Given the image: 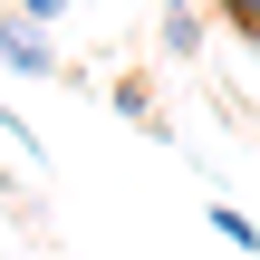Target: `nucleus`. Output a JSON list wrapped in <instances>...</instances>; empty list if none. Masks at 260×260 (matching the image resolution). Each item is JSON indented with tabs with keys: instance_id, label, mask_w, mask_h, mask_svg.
<instances>
[{
	"instance_id": "7ed1b4c3",
	"label": "nucleus",
	"mask_w": 260,
	"mask_h": 260,
	"mask_svg": "<svg viewBox=\"0 0 260 260\" xmlns=\"http://www.w3.org/2000/svg\"><path fill=\"white\" fill-rule=\"evenodd\" d=\"M203 222H212V232H222V241H232V251H260V222H251V212H232V203H212V212H203Z\"/></svg>"
},
{
	"instance_id": "39448f33",
	"label": "nucleus",
	"mask_w": 260,
	"mask_h": 260,
	"mask_svg": "<svg viewBox=\"0 0 260 260\" xmlns=\"http://www.w3.org/2000/svg\"><path fill=\"white\" fill-rule=\"evenodd\" d=\"M10 19H39L48 29V19H68V0H10Z\"/></svg>"
},
{
	"instance_id": "423d86ee",
	"label": "nucleus",
	"mask_w": 260,
	"mask_h": 260,
	"mask_svg": "<svg viewBox=\"0 0 260 260\" xmlns=\"http://www.w3.org/2000/svg\"><path fill=\"white\" fill-rule=\"evenodd\" d=\"M154 10H183V0H154Z\"/></svg>"
},
{
	"instance_id": "f257e3e1",
	"label": "nucleus",
	"mask_w": 260,
	"mask_h": 260,
	"mask_svg": "<svg viewBox=\"0 0 260 260\" xmlns=\"http://www.w3.org/2000/svg\"><path fill=\"white\" fill-rule=\"evenodd\" d=\"M0 68H19V77H58L48 29H39V19H0Z\"/></svg>"
},
{
	"instance_id": "f03ea898",
	"label": "nucleus",
	"mask_w": 260,
	"mask_h": 260,
	"mask_svg": "<svg viewBox=\"0 0 260 260\" xmlns=\"http://www.w3.org/2000/svg\"><path fill=\"white\" fill-rule=\"evenodd\" d=\"M203 48V19H193V0L183 10H164V58H193Z\"/></svg>"
},
{
	"instance_id": "20e7f679",
	"label": "nucleus",
	"mask_w": 260,
	"mask_h": 260,
	"mask_svg": "<svg viewBox=\"0 0 260 260\" xmlns=\"http://www.w3.org/2000/svg\"><path fill=\"white\" fill-rule=\"evenodd\" d=\"M212 19H232L241 39H260V0H212Z\"/></svg>"
}]
</instances>
